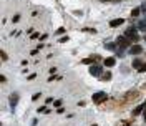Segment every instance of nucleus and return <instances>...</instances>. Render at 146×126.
Segmentation results:
<instances>
[{
  "label": "nucleus",
  "mask_w": 146,
  "mask_h": 126,
  "mask_svg": "<svg viewBox=\"0 0 146 126\" xmlns=\"http://www.w3.org/2000/svg\"><path fill=\"white\" fill-rule=\"evenodd\" d=\"M106 93H105V91H98V93H95V95H93V98H91V100H93V101H95V103H103V101H106Z\"/></svg>",
  "instance_id": "f257e3e1"
},
{
  "label": "nucleus",
  "mask_w": 146,
  "mask_h": 126,
  "mask_svg": "<svg viewBox=\"0 0 146 126\" xmlns=\"http://www.w3.org/2000/svg\"><path fill=\"white\" fill-rule=\"evenodd\" d=\"M125 37H126V38H129L131 42H138V40H139V35H138V33H135V30H133V28L126 30V32H125Z\"/></svg>",
  "instance_id": "f03ea898"
},
{
  "label": "nucleus",
  "mask_w": 146,
  "mask_h": 126,
  "mask_svg": "<svg viewBox=\"0 0 146 126\" xmlns=\"http://www.w3.org/2000/svg\"><path fill=\"white\" fill-rule=\"evenodd\" d=\"M129 42H131V40L126 38V37H118V40H116V43L121 45L123 48H128V47H129Z\"/></svg>",
  "instance_id": "7ed1b4c3"
},
{
  "label": "nucleus",
  "mask_w": 146,
  "mask_h": 126,
  "mask_svg": "<svg viewBox=\"0 0 146 126\" xmlns=\"http://www.w3.org/2000/svg\"><path fill=\"white\" fill-rule=\"evenodd\" d=\"M90 73L93 75V77H101L100 73H101V67L100 65H93V67L90 68Z\"/></svg>",
  "instance_id": "20e7f679"
},
{
  "label": "nucleus",
  "mask_w": 146,
  "mask_h": 126,
  "mask_svg": "<svg viewBox=\"0 0 146 126\" xmlns=\"http://www.w3.org/2000/svg\"><path fill=\"white\" fill-rule=\"evenodd\" d=\"M143 51V47H139V45H133L131 48H129V53L131 55H139Z\"/></svg>",
  "instance_id": "39448f33"
},
{
  "label": "nucleus",
  "mask_w": 146,
  "mask_h": 126,
  "mask_svg": "<svg viewBox=\"0 0 146 126\" xmlns=\"http://www.w3.org/2000/svg\"><path fill=\"white\" fill-rule=\"evenodd\" d=\"M123 22H125L123 18H115V20H111V22H110V27H118V25H121Z\"/></svg>",
  "instance_id": "423d86ee"
},
{
  "label": "nucleus",
  "mask_w": 146,
  "mask_h": 126,
  "mask_svg": "<svg viewBox=\"0 0 146 126\" xmlns=\"http://www.w3.org/2000/svg\"><path fill=\"white\" fill-rule=\"evenodd\" d=\"M115 63H116V60H115V57H108V58L105 60V65H106V67H113Z\"/></svg>",
  "instance_id": "0eeeda50"
},
{
  "label": "nucleus",
  "mask_w": 146,
  "mask_h": 126,
  "mask_svg": "<svg viewBox=\"0 0 146 126\" xmlns=\"http://www.w3.org/2000/svg\"><path fill=\"white\" fill-rule=\"evenodd\" d=\"M101 80H103V81H110V80H111V73H110V71H105V75H101Z\"/></svg>",
  "instance_id": "6e6552de"
},
{
  "label": "nucleus",
  "mask_w": 146,
  "mask_h": 126,
  "mask_svg": "<svg viewBox=\"0 0 146 126\" xmlns=\"http://www.w3.org/2000/svg\"><path fill=\"white\" fill-rule=\"evenodd\" d=\"M139 13H141V7H136V9L131 10V17H138Z\"/></svg>",
  "instance_id": "1a4fd4ad"
},
{
  "label": "nucleus",
  "mask_w": 146,
  "mask_h": 126,
  "mask_svg": "<svg viewBox=\"0 0 146 126\" xmlns=\"http://www.w3.org/2000/svg\"><path fill=\"white\" fill-rule=\"evenodd\" d=\"M141 113H143V105H141V106H136V108H135V111H133V115H135V116L141 115Z\"/></svg>",
  "instance_id": "9d476101"
},
{
  "label": "nucleus",
  "mask_w": 146,
  "mask_h": 126,
  "mask_svg": "<svg viewBox=\"0 0 146 126\" xmlns=\"http://www.w3.org/2000/svg\"><path fill=\"white\" fill-rule=\"evenodd\" d=\"M141 65H143V61H141V60H139V58L133 60V67H135V68H139V67H141Z\"/></svg>",
  "instance_id": "9b49d317"
},
{
  "label": "nucleus",
  "mask_w": 146,
  "mask_h": 126,
  "mask_svg": "<svg viewBox=\"0 0 146 126\" xmlns=\"http://www.w3.org/2000/svg\"><path fill=\"white\" fill-rule=\"evenodd\" d=\"M116 45H118V43H108L106 48H108V50H115V48H116Z\"/></svg>",
  "instance_id": "f8f14e48"
},
{
  "label": "nucleus",
  "mask_w": 146,
  "mask_h": 126,
  "mask_svg": "<svg viewBox=\"0 0 146 126\" xmlns=\"http://www.w3.org/2000/svg\"><path fill=\"white\" fill-rule=\"evenodd\" d=\"M138 71H139V73H145V71H146V63H143L141 67L138 68Z\"/></svg>",
  "instance_id": "ddd939ff"
},
{
  "label": "nucleus",
  "mask_w": 146,
  "mask_h": 126,
  "mask_svg": "<svg viewBox=\"0 0 146 126\" xmlns=\"http://www.w3.org/2000/svg\"><path fill=\"white\" fill-rule=\"evenodd\" d=\"M83 63H85V65H90V63H93V57H91V58H85V60H83Z\"/></svg>",
  "instance_id": "4468645a"
},
{
  "label": "nucleus",
  "mask_w": 146,
  "mask_h": 126,
  "mask_svg": "<svg viewBox=\"0 0 146 126\" xmlns=\"http://www.w3.org/2000/svg\"><path fill=\"white\" fill-rule=\"evenodd\" d=\"M53 105H55L57 108H60V106H61V101H60V100H55V101H53Z\"/></svg>",
  "instance_id": "2eb2a0df"
},
{
  "label": "nucleus",
  "mask_w": 146,
  "mask_h": 126,
  "mask_svg": "<svg viewBox=\"0 0 146 126\" xmlns=\"http://www.w3.org/2000/svg\"><path fill=\"white\" fill-rule=\"evenodd\" d=\"M61 33H65V28H63V27H61V28H58V30H57V35H61Z\"/></svg>",
  "instance_id": "dca6fc26"
},
{
  "label": "nucleus",
  "mask_w": 146,
  "mask_h": 126,
  "mask_svg": "<svg viewBox=\"0 0 146 126\" xmlns=\"http://www.w3.org/2000/svg\"><path fill=\"white\" fill-rule=\"evenodd\" d=\"M0 55H2V60H3V61H7V53H5V51H2Z\"/></svg>",
  "instance_id": "f3484780"
},
{
  "label": "nucleus",
  "mask_w": 146,
  "mask_h": 126,
  "mask_svg": "<svg viewBox=\"0 0 146 126\" xmlns=\"http://www.w3.org/2000/svg\"><path fill=\"white\" fill-rule=\"evenodd\" d=\"M18 20H20V15H15V17H13V20H12V22H13V23H17Z\"/></svg>",
  "instance_id": "a211bd4d"
},
{
  "label": "nucleus",
  "mask_w": 146,
  "mask_h": 126,
  "mask_svg": "<svg viewBox=\"0 0 146 126\" xmlns=\"http://www.w3.org/2000/svg\"><path fill=\"white\" fill-rule=\"evenodd\" d=\"M45 103H47V105H50V103H53V98H47V100H45Z\"/></svg>",
  "instance_id": "6ab92c4d"
},
{
  "label": "nucleus",
  "mask_w": 146,
  "mask_h": 126,
  "mask_svg": "<svg viewBox=\"0 0 146 126\" xmlns=\"http://www.w3.org/2000/svg\"><path fill=\"white\" fill-rule=\"evenodd\" d=\"M43 111H47V110H45V106H40L38 108V113H43ZM47 113H48V111H47Z\"/></svg>",
  "instance_id": "aec40b11"
},
{
  "label": "nucleus",
  "mask_w": 146,
  "mask_h": 126,
  "mask_svg": "<svg viewBox=\"0 0 146 126\" xmlns=\"http://www.w3.org/2000/svg\"><path fill=\"white\" fill-rule=\"evenodd\" d=\"M38 98H40V93H35V95L32 96V100H38Z\"/></svg>",
  "instance_id": "412c9836"
},
{
  "label": "nucleus",
  "mask_w": 146,
  "mask_h": 126,
  "mask_svg": "<svg viewBox=\"0 0 146 126\" xmlns=\"http://www.w3.org/2000/svg\"><path fill=\"white\" fill-rule=\"evenodd\" d=\"M145 119H146V111H145Z\"/></svg>",
  "instance_id": "4be33fe9"
},
{
  "label": "nucleus",
  "mask_w": 146,
  "mask_h": 126,
  "mask_svg": "<svg viewBox=\"0 0 146 126\" xmlns=\"http://www.w3.org/2000/svg\"><path fill=\"white\" fill-rule=\"evenodd\" d=\"M91 126H96V125H91Z\"/></svg>",
  "instance_id": "5701e85b"
}]
</instances>
